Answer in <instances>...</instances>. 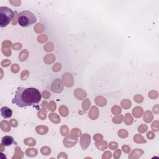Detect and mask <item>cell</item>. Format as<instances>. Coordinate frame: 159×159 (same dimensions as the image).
I'll use <instances>...</instances> for the list:
<instances>
[{
	"mask_svg": "<svg viewBox=\"0 0 159 159\" xmlns=\"http://www.w3.org/2000/svg\"><path fill=\"white\" fill-rule=\"evenodd\" d=\"M41 98V92L35 88L18 87L12 103L21 108L36 106L40 103Z\"/></svg>",
	"mask_w": 159,
	"mask_h": 159,
	"instance_id": "1",
	"label": "cell"
},
{
	"mask_svg": "<svg viewBox=\"0 0 159 159\" xmlns=\"http://www.w3.org/2000/svg\"><path fill=\"white\" fill-rule=\"evenodd\" d=\"M37 21L35 15L29 11H23L20 12L17 17V22L23 28H28L33 26Z\"/></svg>",
	"mask_w": 159,
	"mask_h": 159,
	"instance_id": "2",
	"label": "cell"
},
{
	"mask_svg": "<svg viewBox=\"0 0 159 159\" xmlns=\"http://www.w3.org/2000/svg\"><path fill=\"white\" fill-rule=\"evenodd\" d=\"M14 12L6 6L0 7V27L1 28L8 26L14 18Z\"/></svg>",
	"mask_w": 159,
	"mask_h": 159,
	"instance_id": "3",
	"label": "cell"
},
{
	"mask_svg": "<svg viewBox=\"0 0 159 159\" xmlns=\"http://www.w3.org/2000/svg\"><path fill=\"white\" fill-rule=\"evenodd\" d=\"M51 90L57 93H61L63 90V84L62 80L60 78H57L51 84Z\"/></svg>",
	"mask_w": 159,
	"mask_h": 159,
	"instance_id": "4",
	"label": "cell"
},
{
	"mask_svg": "<svg viewBox=\"0 0 159 159\" xmlns=\"http://www.w3.org/2000/svg\"><path fill=\"white\" fill-rule=\"evenodd\" d=\"M90 142L91 138L90 136L88 135L87 134H83L80 139V143L83 150H85L88 147V145L90 144Z\"/></svg>",
	"mask_w": 159,
	"mask_h": 159,
	"instance_id": "5",
	"label": "cell"
},
{
	"mask_svg": "<svg viewBox=\"0 0 159 159\" xmlns=\"http://www.w3.org/2000/svg\"><path fill=\"white\" fill-rule=\"evenodd\" d=\"M1 114L4 119H9L12 115V111L9 107L4 106L1 108Z\"/></svg>",
	"mask_w": 159,
	"mask_h": 159,
	"instance_id": "6",
	"label": "cell"
},
{
	"mask_svg": "<svg viewBox=\"0 0 159 159\" xmlns=\"http://www.w3.org/2000/svg\"><path fill=\"white\" fill-rule=\"evenodd\" d=\"M77 141H78V139L75 137H73L71 135V140H69L68 137H67L65 139H64L63 144H64V145L66 146V147H72V146L75 145L76 143L77 142Z\"/></svg>",
	"mask_w": 159,
	"mask_h": 159,
	"instance_id": "7",
	"label": "cell"
},
{
	"mask_svg": "<svg viewBox=\"0 0 159 159\" xmlns=\"http://www.w3.org/2000/svg\"><path fill=\"white\" fill-rule=\"evenodd\" d=\"M15 142L14 139L10 136H5L1 140V144L4 146H9Z\"/></svg>",
	"mask_w": 159,
	"mask_h": 159,
	"instance_id": "8",
	"label": "cell"
},
{
	"mask_svg": "<svg viewBox=\"0 0 159 159\" xmlns=\"http://www.w3.org/2000/svg\"><path fill=\"white\" fill-rule=\"evenodd\" d=\"M4 123L5 125H4L3 123L1 121V128L2 130L4 132H9L10 131V127L9 125V123L8 121H4Z\"/></svg>",
	"mask_w": 159,
	"mask_h": 159,
	"instance_id": "9",
	"label": "cell"
},
{
	"mask_svg": "<svg viewBox=\"0 0 159 159\" xmlns=\"http://www.w3.org/2000/svg\"><path fill=\"white\" fill-rule=\"evenodd\" d=\"M11 63V61L8 60V59H6V60H3L2 62H1V65L3 67H8L9 65V64Z\"/></svg>",
	"mask_w": 159,
	"mask_h": 159,
	"instance_id": "10",
	"label": "cell"
},
{
	"mask_svg": "<svg viewBox=\"0 0 159 159\" xmlns=\"http://www.w3.org/2000/svg\"><path fill=\"white\" fill-rule=\"evenodd\" d=\"M18 67L17 64H14L13 65H12V67L11 68L12 72H13V73H17L19 71V68H16V67Z\"/></svg>",
	"mask_w": 159,
	"mask_h": 159,
	"instance_id": "11",
	"label": "cell"
},
{
	"mask_svg": "<svg viewBox=\"0 0 159 159\" xmlns=\"http://www.w3.org/2000/svg\"><path fill=\"white\" fill-rule=\"evenodd\" d=\"M10 123H11V126L12 127H14V128H15V127H16L17 126V121L15 119H11L10 121Z\"/></svg>",
	"mask_w": 159,
	"mask_h": 159,
	"instance_id": "12",
	"label": "cell"
},
{
	"mask_svg": "<svg viewBox=\"0 0 159 159\" xmlns=\"http://www.w3.org/2000/svg\"><path fill=\"white\" fill-rule=\"evenodd\" d=\"M123 151H124L126 152H129L130 148L128 147V146L125 145V146H123Z\"/></svg>",
	"mask_w": 159,
	"mask_h": 159,
	"instance_id": "13",
	"label": "cell"
}]
</instances>
